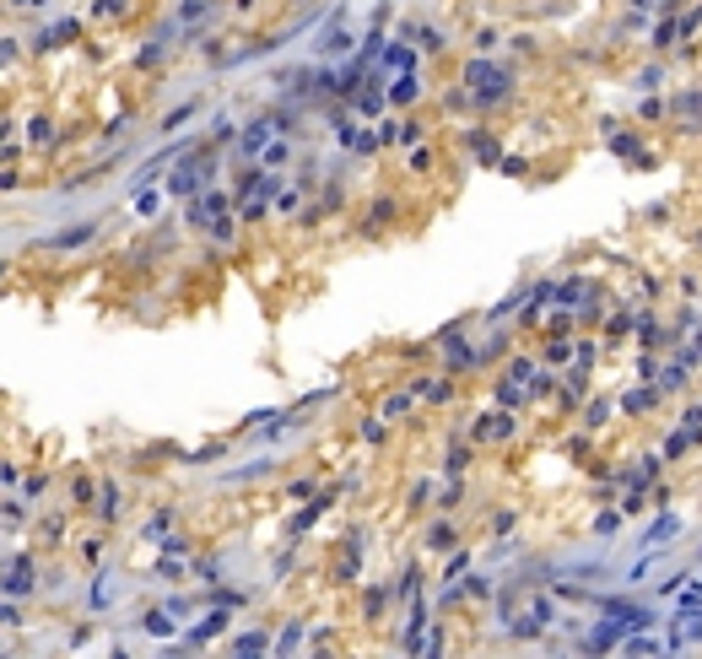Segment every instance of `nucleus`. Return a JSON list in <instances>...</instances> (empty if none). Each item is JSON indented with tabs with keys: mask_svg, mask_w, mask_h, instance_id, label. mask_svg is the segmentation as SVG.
Wrapping results in <instances>:
<instances>
[{
	"mask_svg": "<svg viewBox=\"0 0 702 659\" xmlns=\"http://www.w3.org/2000/svg\"><path fill=\"white\" fill-rule=\"evenodd\" d=\"M22 584H33V568H22V562H16V568H11V595H22Z\"/></svg>",
	"mask_w": 702,
	"mask_h": 659,
	"instance_id": "obj_1",
	"label": "nucleus"
},
{
	"mask_svg": "<svg viewBox=\"0 0 702 659\" xmlns=\"http://www.w3.org/2000/svg\"><path fill=\"white\" fill-rule=\"evenodd\" d=\"M168 627H173V622L162 616V610H151V616H146V633H168Z\"/></svg>",
	"mask_w": 702,
	"mask_h": 659,
	"instance_id": "obj_2",
	"label": "nucleus"
}]
</instances>
